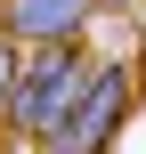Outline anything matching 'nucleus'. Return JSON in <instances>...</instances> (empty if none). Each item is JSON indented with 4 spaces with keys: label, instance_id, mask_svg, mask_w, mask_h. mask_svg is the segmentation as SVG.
Instances as JSON below:
<instances>
[{
    "label": "nucleus",
    "instance_id": "nucleus-5",
    "mask_svg": "<svg viewBox=\"0 0 146 154\" xmlns=\"http://www.w3.org/2000/svg\"><path fill=\"white\" fill-rule=\"evenodd\" d=\"M130 81H138V97H146V41H138V65H130Z\"/></svg>",
    "mask_w": 146,
    "mask_h": 154
},
{
    "label": "nucleus",
    "instance_id": "nucleus-1",
    "mask_svg": "<svg viewBox=\"0 0 146 154\" xmlns=\"http://www.w3.org/2000/svg\"><path fill=\"white\" fill-rule=\"evenodd\" d=\"M89 73H98V57H89L81 41L33 49V57H24V81H16V97H8V130H16L24 146H49V138L73 122V106L89 97Z\"/></svg>",
    "mask_w": 146,
    "mask_h": 154
},
{
    "label": "nucleus",
    "instance_id": "nucleus-2",
    "mask_svg": "<svg viewBox=\"0 0 146 154\" xmlns=\"http://www.w3.org/2000/svg\"><path fill=\"white\" fill-rule=\"evenodd\" d=\"M130 97H138L130 65H98V73H89V97L73 106V122H65L41 154H114L122 122H130Z\"/></svg>",
    "mask_w": 146,
    "mask_h": 154
},
{
    "label": "nucleus",
    "instance_id": "nucleus-3",
    "mask_svg": "<svg viewBox=\"0 0 146 154\" xmlns=\"http://www.w3.org/2000/svg\"><path fill=\"white\" fill-rule=\"evenodd\" d=\"M98 16V0H0V32L33 57V49H65L81 41V24Z\"/></svg>",
    "mask_w": 146,
    "mask_h": 154
},
{
    "label": "nucleus",
    "instance_id": "nucleus-4",
    "mask_svg": "<svg viewBox=\"0 0 146 154\" xmlns=\"http://www.w3.org/2000/svg\"><path fill=\"white\" fill-rule=\"evenodd\" d=\"M16 81H24V49L0 32V130H8V97H16Z\"/></svg>",
    "mask_w": 146,
    "mask_h": 154
}]
</instances>
